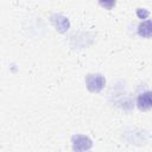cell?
<instances>
[{"mask_svg":"<svg viewBox=\"0 0 152 152\" xmlns=\"http://www.w3.org/2000/svg\"><path fill=\"white\" fill-rule=\"evenodd\" d=\"M138 34L142 38L152 37V20H145L138 26Z\"/></svg>","mask_w":152,"mask_h":152,"instance_id":"obj_5","label":"cell"},{"mask_svg":"<svg viewBox=\"0 0 152 152\" xmlns=\"http://www.w3.org/2000/svg\"><path fill=\"white\" fill-rule=\"evenodd\" d=\"M72 148L75 151H87L93 146L91 140L86 135H74L72 139Z\"/></svg>","mask_w":152,"mask_h":152,"instance_id":"obj_2","label":"cell"},{"mask_svg":"<svg viewBox=\"0 0 152 152\" xmlns=\"http://www.w3.org/2000/svg\"><path fill=\"white\" fill-rule=\"evenodd\" d=\"M51 21L53 23L56 30L58 32H61V33L66 32L69 30V27H70V23H69L68 18L62 15V14H53L51 17Z\"/></svg>","mask_w":152,"mask_h":152,"instance_id":"obj_3","label":"cell"},{"mask_svg":"<svg viewBox=\"0 0 152 152\" xmlns=\"http://www.w3.org/2000/svg\"><path fill=\"white\" fill-rule=\"evenodd\" d=\"M99 4L106 10H112L115 6L116 0H99Z\"/></svg>","mask_w":152,"mask_h":152,"instance_id":"obj_6","label":"cell"},{"mask_svg":"<svg viewBox=\"0 0 152 152\" xmlns=\"http://www.w3.org/2000/svg\"><path fill=\"white\" fill-rule=\"evenodd\" d=\"M86 84L89 91L99 93L106 86V78L100 74H90L86 78Z\"/></svg>","mask_w":152,"mask_h":152,"instance_id":"obj_1","label":"cell"},{"mask_svg":"<svg viewBox=\"0 0 152 152\" xmlns=\"http://www.w3.org/2000/svg\"><path fill=\"white\" fill-rule=\"evenodd\" d=\"M137 106L141 110H147L152 108V91L147 90L141 93L137 99Z\"/></svg>","mask_w":152,"mask_h":152,"instance_id":"obj_4","label":"cell"},{"mask_svg":"<svg viewBox=\"0 0 152 152\" xmlns=\"http://www.w3.org/2000/svg\"><path fill=\"white\" fill-rule=\"evenodd\" d=\"M148 14H150V12H148L147 10H145V8H139V10H137V15H138L140 19H146V18L148 17Z\"/></svg>","mask_w":152,"mask_h":152,"instance_id":"obj_7","label":"cell"}]
</instances>
